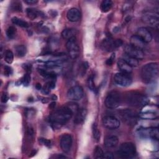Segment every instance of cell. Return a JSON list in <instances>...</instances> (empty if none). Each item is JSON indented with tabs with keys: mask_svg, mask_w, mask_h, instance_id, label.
Instances as JSON below:
<instances>
[{
	"mask_svg": "<svg viewBox=\"0 0 159 159\" xmlns=\"http://www.w3.org/2000/svg\"><path fill=\"white\" fill-rule=\"evenodd\" d=\"M73 114V112L68 106L61 107L50 115L49 120L55 129H58L67 123Z\"/></svg>",
	"mask_w": 159,
	"mask_h": 159,
	"instance_id": "obj_1",
	"label": "cell"
},
{
	"mask_svg": "<svg viewBox=\"0 0 159 159\" xmlns=\"http://www.w3.org/2000/svg\"><path fill=\"white\" fill-rule=\"evenodd\" d=\"M159 67L157 63H149L144 66L141 69L140 76L142 80L146 84H149L153 82L158 76Z\"/></svg>",
	"mask_w": 159,
	"mask_h": 159,
	"instance_id": "obj_2",
	"label": "cell"
},
{
	"mask_svg": "<svg viewBox=\"0 0 159 159\" xmlns=\"http://www.w3.org/2000/svg\"><path fill=\"white\" fill-rule=\"evenodd\" d=\"M126 102L133 107H143L148 104L149 100L144 95L137 93V92H130L126 95L125 97Z\"/></svg>",
	"mask_w": 159,
	"mask_h": 159,
	"instance_id": "obj_3",
	"label": "cell"
},
{
	"mask_svg": "<svg viewBox=\"0 0 159 159\" xmlns=\"http://www.w3.org/2000/svg\"><path fill=\"white\" fill-rule=\"evenodd\" d=\"M136 148L132 142H125L120 145L117 151V155L121 158H130L135 156Z\"/></svg>",
	"mask_w": 159,
	"mask_h": 159,
	"instance_id": "obj_4",
	"label": "cell"
},
{
	"mask_svg": "<svg viewBox=\"0 0 159 159\" xmlns=\"http://www.w3.org/2000/svg\"><path fill=\"white\" fill-rule=\"evenodd\" d=\"M120 93L116 91H111L106 98L105 106L109 109H116L120 104Z\"/></svg>",
	"mask_w": 159,
	"mask_h": 159,
	"instance_id": "obj_5",
	"label": "cell"
},
{
	"mask_svg": "<svg viewBox=\"0 0 159 159\" xmlns=\"http://www.w3.org/2000/svg\"><path fill=\"white\" fill-rule=\"evenodd\" d=\"M142 111L139 114V116L144 120H155L158 117V107L155 106H149V109L143 107Z\"/></svg>",
	"mask_w": 159,
	"mask_h": 159,
	"instance_id": "obj_6",
	"label": "cell"
},
{
	"mask_svg": "<svg viewBox=\"0 0 159 159\" xmlns=\"http://www.w3.org/2000/svg\"><path fill=\"white\" fill-rule=\"evenodd\" d=\"M122 120L128 125H135L137 122V116L135 112L130 109H123L119 112Z\"/></svg>",
	"mask_w": 159,
	"mask_h": 159,
	"instance_id": "obj_7",
	"label": "cell"
},
{
	"mask_svg": "<svg viewBox=\"0 0 159 159\" xmlns=\"http://www.w3.org/2000/svg\"><path fill=\"white\" fill-rule=\"evenodd\" d=\"M123 42L120 39L112 40L111 37L104 39L101 43V47L106 51L111 52L122 45Z\"/></svg>",
	"mask_w": 159,
	"mask_h": 159,
	"instance_id": "obj_8",
	"label": "cell"
},
{
	"mask_svg": "<svg viewBox=\"0 0 159 159\" xmlns=\"http://www.w3.org/2000/svg\"><path fill=\"white\" fill-rule=\"evenodd\" d=\"M66 47L69 52V55L72 58H76L80 53V48L76 39V37L68 40L66 43Z\"/></svg>",
	"mask_w": 159,
	"mask_h": 159,
	"instance_id": "obj_9",
	"label": "cell"
},
{
	"mask_svg": "<svg viewBox=\"0 0 159 159\" xmlns=\"http://www.w3.org/2000/svg\"><path fill=\"white\" fill-rule=\"evenodd\" d=\"M125 54L137 59V60H142L144 58V53L140 49H139L130 44L126 45L124 47Z\"/></svg>",
	"mask_w": 159,
	"mask_h": 159,
	"instance_id": "obj_10",
	"label": "cell"
},
{
	"mask_svg": "<svg viewBox=\"0 0 159 159\" xmlns=\"http://www.w3.org/2000/svg\"><path fill=\"white\" fill-rule=\"evenodd\" d=\"M84 94L83 89L81 86L76 85L70 88L67 92V98L72 101L81 99Z\"/></svg>",
	"mask_w": 159,
	"mask_h": 159,
	"instance_id": "obj_11",
	"label": "cell"
},
{
	"mask_svg": "<svg viewBox=\"0 0 159 159\" xmlns=\"http://www.w3.org/2000/svg\"><path fill=\"white\" fill-rule=\"evenodd\" d=\"M114 81L116 84L122 86H130L132 82V78L129 76V74L124 73H117L114 75Z\"/></svg>",
	"mask_w": 159,
	"mask_h": 159,
	"instance_id": "obj_12",
	"label": "cell"
},
{
	"mask_svg": "<svg viewBox=\"0 0 159 159\" xmlns=\"http://www.w3.org/2000/svg\"><path fill=\"white\" fill-rule=\"evenodd\" d=\"M142 20L149 26L158 29L159 25V18L158 14L148 12L142 16Z\"/></svg>",
	"mask_w": 159,
	"mask_h": 159,
	"instance_id": "obj_13",
	"label": "cell"
},
{
	"mask_svg": "<svg viewBox=\"0 0 159 159\" xmlns=\"http://www.w3.org/2000/svg\"><path fill=\"white\" fill-rule=\"evenodd\" d=\"M140 135L145 137H150L152 139L158 140L159 133L158 127H144L139 130Z\"/></svg>",
	"mask_w": 159,
	"mask_h": 159,
	"instance_id": "obj_14",
	"label": "cell"
},
{
	"mask_svg": "<svg viewBox=\"0 0 159 159\" xmlns=\"http://www.w3.org/2000/svg\"><path fill=\"white\" fill-rule=\"evenodd\" d=\"M103 125L109 129H116L120 126L119 120L112 116H106L102 119Z\"/></svg>",
	"mask_w": 159,
	"mask_h": 159,
	"instance_id": "obj_15",
	"label": "cell"
},
{
	"mask_svg": "<svg viewBox=\"0 0 159 159\" xmlns=\"http://www.w3.org/2000/svg\"><path fill=\"white\" fill-rule=\"evenodd\" d=\"M73 143V139L71 135L64 134L60 137V145L62 150L65 152H68L70 150Z\"/></svg>",
	"mask_w": 159,
	"mask_h": 159,
	"instance_id": "obj_16",
	"label": "cell"
},
{
	"mask_svg": "<svg viewBox=\"0 0 159 159\" xmlns=\"http://www.w3.org/2000/svg\"><path fill=\"white\" fill-rule=\"evenodd\" d=\"M145 43H149L152 40V34L148 29L144 27H141L138 29L136 34Z\"/></svg>",
	"mask_w": 159,
	"mask_h": 159,
	"instance_id": "obj_17",
	"label": "cell"
},
{
	"mask_svg": "<svg viewBox=\"0 0 159 159\" xmlns=\"http://www.w3.org/2000/svg\"><path fill=\"white\" fill-rule=\"evenodd\" d=\"M80 12L76 8H71L66 14L67 19L71 22H76L80 18Z\"/></svg>",
	"mask_w": 159,
	"mask_h": 159,
	"instance_id": "obj_18",
	"label": "cell"
},
{
	"mask_svg": "<svg viewBox=\"0 0 159 159\" xmlns=\"http://www.w3.org/2000/svg\"><path fill=\"white\" fill-rule=\"evenodd\" d=\"M119 142V140L116 135H110L107 137L104 140V146L107 148H115Z\"/></svg>",
	"mask_w": 159,
	"mask_h": 159,
	"instance_id": "obj_19",
	"label": "cell"
},
{
	"mask_svg": "<svg viewBox=\"0 0 159 159\" xmlns=\"http://www.w3.org/2000/svg\"><path fill=\"white\" fill-rule=\"evenodd\" d=\"M117 66L122 73L130 74L132 71V67L130 66L122 58L119 59L117 61Z\"/></svg>",
	"mask_w": 159,
	"mask_h": 159,
	"instance_id": "obj_20",
	"label": "cell"
},
{
	"mask_svg": "<svg viewBox=\"0 0 159 159\" xmlns=\"http://www.w3.org/2000/svg\"><path fill=\"white\" fill-rule=\"evenodd\" d=\"M86 114H87V111L85 109L79 108L78 111L75 113L74 123L76 124H81L84 121Z\"/></svg>",
	"mask_w": 159,
	"mask_h": 159,
	"instance_id": "obj_21",
	"label": "cell"
},
{
	"mask_svg": "<svg viewBox=\"0 0 159 159\" xmlns=\"http://www.w3.org/2000/svg\"><path fill=\"white\" fill-rule=\"evenodd\" d=\"M130 44L131 45L142 50L145 48L146 43L143 40H142L137 35H134L130 38Z\"/></svg>",
	"mask_w": 159,
	"mask_h": 159,
	"instance_id": "obj_22",
	"label": "cell"
},
{
	"mask_svg": "<svg viewBox=\"0 0 159 159\" xmlns=\"http://www.w3.org/2000/svg\"><path fill=\"white\" fill-rule=\"evenodd\" d=\"M61 37L64 39H67L69 40L72 37H75L76 35V30L72 28H68V29H65L61 32Z\"/></svg>",
	"mask_w": 159,
	"mask_h": 159,
	"instance_id": "obj_23",
	"label": "cell"
},
{
	"mask_svg": "<svg viewBox=\"0 0 159 159\" xmlns=\"http://www.w3.org/2000/svg\"><path fill=\"white\" fill-rule=\"evenodd\" d=\"M112 7V2L110 0H104L101 2L100 8L102 12H107Z\"/></svg>",
	"mask_w": 159,
	"mask_h": 159,
	"instance_id": "obj_24",
	"label": "cell"
},
{
	"mask_svg": "<svg viewBox=\"0 0 159 159\" xmlns=\"http://www.w3.org/2000/svg\"><path fill=\"white\" fill-rule=\"evenodd\" d=\"M27 52L26 47L24 45H18L15 47V53L18 57H22L25 55Z\"/></svg>",
	"mask_w": 159,
	"mask_h": 159,
	"instance_id": "obj_25",
	"label": "cell"
},
{
	"mask_svg": "<svg viewBox=\"0 0 159 159\" xmlns=\"http://www.w3.org/2000/svg\"><path fill=\"white\" fill-rule=\"evenodd\" d=\"M123 60H124L130 66H131L132 67L133 66H137L139 65V60H137V59L132 58L126 54H124L123 56Z\"/></svg>",
	"mask_w": 159,
	"mask_h": 159,
	"instance_id": "obj_26",
	"label": "cell"
},
{
	"mask_svg": "<svg viewBox=\"0 0 159 159\" xmlns=\"http://www.w3.org/2000/svg\"><path fill=\"white\" fill-rule=\"evenodd\" d=\"M11 20H12V22L14 24H16V25H17L18 26L21 27L27 28V27H29V24H28V23L26 21L22 20L21 19H19V18H18L17 17H12Z\"/></svg>",
	"mask_w": 159,
	"mask_h": 159,
	"instance_id": "obj_27",
	"label": "cell"
},
{
	"mask_svg": "<svg viewBox=\"0 0 159 159\" xmlns=\"http://www.w3.org/2000/svg\"><path fill=\"white\" fill-rule=\"evenodd\" d=\"M39 11H37L34 8H27L26 9V14L28 17L32 20L36 19L39 15Z\"/></svg>",
	"mask_w": 159,
	"mask_h": 159,
	"instance_id": "obj_28",
	"label": "cell"
},
{
	"mask_svg": "<svg viewBox=\"0 0 159 159\" xmlns=\"http://www.w3.org/2000/svg\"><path fill=\"white\" fill-rule=\"evenodd\" d=\"M4 58L6 63L11 64L13 61V59H14V54L10 50H6L4 54Z\"/></svg>",
	"mask_w": 159,
	"mask_h": 159,
	"instance_id": "obj_29",
	"label": "cell"
},
{
	"mask_svg": "<svg viewBox=\"0 0 159 159\" xmlns=\"http://www.w3.org/2000/svg\"><path fill=\"white\" fill-rule=\"evenodd\" d=\"M92 132H93V137L95 139V140L97 142L99 141L100 139V137H101V133H100V131H99V129L98 128V126L96 124H93Z\"/></svg>",
	"mask_w": 159,
	"mask_h": 159,
	"instance_id": "obj_30",
	"label": "cell"
},
{
	"mask_svg": "<svg viewBox=\"0 0 159 159\" xmlns=\"http://www.w3.org/2000/svg\"><path fill=\"white\" fill-rule=\"evenodd\" d=\"M104 152L99 146H96L94 150V157L96 159L103 158L104 157Z\"/></svg>",
	"mask_w": 159,
	"mask_h": 159,
	"instance_id": "obj_31",
	"label": "cell"
},
{
	"mask_svg": "<svg viewBox=\"0 0 159 159\" xmlns=\"http://www.w3.org/2000/svg\"><path fill=\"white\" fill-rule=\"evenodd\" d=\"M16 34V29L14 26H9L6 30V35L9 39H13Z\"/></svg>",
	"mask_w": 159,
	"mask_h": 159,
	"instance_id": "obj_32",
	"label": "cell"
},
{
	"mask_svg": "<svg viewBox=\"0 0 159 159\" xmlns=\"http://www.w3.org/2000/svg\"><path fill=\"white\" fill-rule=\"evenodd\" d=\"M88 68V62L84 61V62H83L81 64L80 67L79 68V73L80 74L81 76H83L86 73Z\"/></svg>",
	"mask_w": 159,
	"mask_h": 159,
	"instance_id": "obj_33",
	"label": "cell"
},
{
	"mask_svg": "<svg viewBox=\"0 0 159 159\" xmlns=\"http://www.w3.org/2000/svg\"><path fill=\"white\" fill-rule=\"evenodd\" d=\"M87 86L92 91H94L95 89V84L93 76H90L88 77L87 80Z\"/></svg>",
	"mask_w": 159,
	"mask_h": 159,
	"instance_id": "obj_34",
	"label": "cell"
},
{
	"mask_svg": "<svg viewBox=\"0 0 159 159\" xmlns=\"http://www.w3.org/2000/svg\"><path fill=\"white\" fill-rule=\"evenodd\" d=\"M22 84L24 85V86H28L30 81V75L27 73L26 74L24 75V76H23V78H22V80H21Z\"/></svg>",
	"mask_w": 159,
	"mask_h": 159,
	"instance_id": "obj_35",
	"label": "cell"
},
{
	"mask_svg": "<svg viewBox=\"0 0 159 159\" xmlns=\"http://www.w3.org/2000/svg\"><path fill=\"white\" fill-rule=\"evenodd\" d=\"M39 142L42 144L45 145L47 147H51V141L48 140V139H43V138H40V139H39Z\"/></svg>",
	"mask_w": 159,
	"mask_h": 159,
	"instance_id": "obj_36",
	"label": "cell"
},
{
	"mask_svg": "<svg viewBox=\"0 0 159 159\" xmlns=\"http://www.w3.org/2000/svg\"><path fill=\"white\" fill-rule=\"evenodd\" d=\"M4 73L6 76H9L12 73V69L9 66H5L4 68Z\"/></svg>",
	"mask_w": 159,
	"mask_h": 159,
	"instance_id": "obj_37",
	"label": "cell"
},
{
	"mask_svg": "<svg viewBox=\"0 0 159 159\" xmlns=\"http://www.w3.org/2000/svg\"><path fill=\"white\" fill-rule=\"evenodd\" d=\"M114 58H115V54H112V56L107 60V61L106 62V64L107 65H111L113 63L114 61Z\"/></svg>",
	"mask_w": 159,
	"mask_h": 159,
	"instance_id": "obj_38",
	"label": "cell"
},
{
	"mask_svg": "<svg viewBox=\"0 0 159 159\" xmlns=\"http://www.w3.org/2000/svg\"><path fill=\"white\" fill-rule=\"evenodd\" d=\"M8 99H9L8 95H7L6 93H3L1 95V102H3V103H6V102L7 101Z\"/></svg>",
	"mask_w": 159,
	"mask_h": 159,
	"instance_id": "obj_39",
	"label": "cell"
},
{
	"mask_svg": "<svg viewBox=\"0 0 159 159\" xmlns=\"http://www.w3.org/2000/svg\"><path fill=\"white\" fill-rule=\"evenodd\" d=\"M107 158V159H111V158H114V155L113 154L110 152H107L106 153H104V157L103 158Z\"/></svg>",
	"mask_w": 159,
	"mask_h": 159,
	"instance_id": "obj_40",
	"label": "cell"
},
{
	"mask_svg": "<svg viewBox=\"0 0 159 159\" xmlns=\"http://www.w3.org/2000/svg\"><path fill=\"white\" fill-rule=\"evenodd\" d=\"M38 71H39V73L42 76H44V77H46V76H47L48 73V72L47 71L45 70L41 69V68L39 69V70H38Z\"/></svg>",
	"mask_w": 159,
	"mask_h": 159,
	"instance_id": "obj_41",
	"label": "cell"
},
{
	"mask_svg": "<svg viewBox=\"0 0 159 159\" xmlns=\"http://www.w3.org/2000/svg\"><path fill=\"white\" fill-rule=\"evenodd\" d=\"M24 2L29 4H34L37 3L38 1L37 0H26V1H24Z\"/></svg>",
	"mask_w": 159,
	"mask_h": 159,
	"instance_id": "obj_42",
	"label": "cell"
},
{
	"mask_svg": "<svg viewBox=\"0 0 159 159\" xmlns=\"http://www.w3.org/2000/svg\"><path fill=\"white\" fill-rule=\"evenodd\" d=\"M24 69H25V70L28 72L30 71L31 70V65H27V64H24Z\"/></svg>",
	"mask_w": 159,
	"mask_h": 159,
	"instance_id": "obj_43",
	"label": "cell"
},
{
	"mask_svg": "<svg viewBox=\"0 0 159 159\" xmlns=\"http://www.w3.org/2000/svg\"><path fill=\"white\" fill-rule=\"evenodd\" d=\"M35 88H36L38 90H40V89H41L42 88L41 84H39V83H37V84L35 85Z\"/></svg>",
	"mask_w": 159,
	"mask_h": 159,
	"instance_id": "obj_44",
	"label": "cell"
},
{
	"mask_svg": "<svg viewBox=\"0 0 159 159\" xmlns=\"http://www.w3.org/2000/svg\"><path fill=\"white\" fill-rule=\"evenodd\" d=\"M36 152H37V151L36 150H33L32 152V153H30V154H32V155H29V157H32V156H34V155H35V153H36Z\"/></svg>",
	"mask_w": 159,
	"mask_h": 159,
	"instance_id": "obj_45",
	"label": "cell"
},
{
	"mask_svg": "<svg viewBox=\"0 0 159 159\" xmlns=\"http://www.w3.org/2000/svg\"><path fill=\"white\" fill-rule=\"evenodd\" d=\"M55 106V102H52V103L50 104V106H49V107H52V108H53Z\"/></svg>",
	"mask_w": 159,
	"mask_h": 159,
	"instance_id": "obj_46",
	"label": "cell"
}]
</instances>
